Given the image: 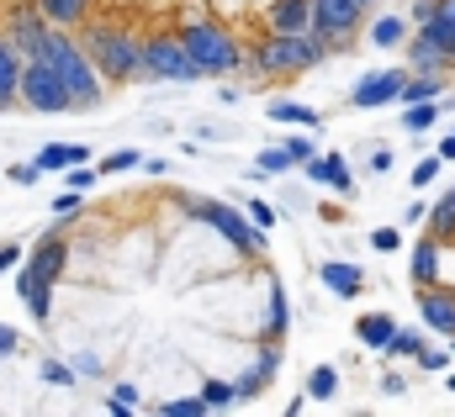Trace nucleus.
<instances>
[{"label": "nucleus", "instance_id": "37998d69", "mask_svg": "<svg viewBox=\"0 0 455 417\" xmlns=\"http://www.w3.org/2000/svg\"><path fill=\"white\" fill-rule=\"evenodd\" d=\"M80 201H85V191H64V196L53 201V211H59V216H69V211H80Z\"/></svg>", "mask_w": 455, "mask_h": 417}, {"label": "nucleus", "instance_id": "dca6fc26", "mask_svg": "<svg viewBox=\"0 0 455 417\" xmlns=\"http://www.w3.org/2000/svg\"><path fill=\"white\" fill-rule=\"evenodd\" d=\"M318 275H323V286H329L334 296H344V302H355V296L365 291V275H360V264H349V259H329Z\"/></svg>", "mask_w": 455, "mask_h": 417}, {"label": "nucleus", "instance_id": "423d86ee", "mask_svg": "<svg viewBox=\"0 0 455 417\" xmlns=\"http://www.w3.org/2000/svg\"><path fill=\"white\" fill-rule=\"evenodd\" d=\"M21 101L32 106V111H43V116L75 111L69 90H64V80H59V69H53L48 59H27V64H21Z\"/></svg>", "mask_w": 455, "mask_h": 417}, {"label": "nucleus", "instance_id": "4c0bfd02", "mask_svg": "<svg viewBox=\"0 0 455 417\" xmlns=\"http://www.w3.org/2000/svg\"><path fill=\"white\" fill-rule=\"evenodd\" d=\"M397 243H403L397 227H376V232H371V248H376V254H397Z\"/></svg>", "mask_w": 455, "mask_h": 417}, {"label": "nucleus", "instance_id": "c9c22d12", "mask_svg": "<svg viewBox=\"0 0 455 417\" xmlns=\"http://www.w3.org/2000/svg\"><path fill=\"white\" fill-rule=\"evenodd\" d=\"M440 164H445L440 153H429V159H419V169H413V185H419V191H424V185H435V180H440Z\"/></svg>", "mask_w": 455, "mask_h": 417}, {"label": "nucleus", "instance_id": "a878e982", "mask_svg": "<svg viewBox=\"0 0 455 417\" xmlns=\"http://www.w3.org/2000/svg\"><path fill=\"white\" fill-rule=\"evenodd\" d=\"M307 397H313V402H334V397H339V370H334V365H318V370L307 375Z\"/></svg>", "mask_w": 455, "mask_h": 417}, {"label": "nucleus", "instance_id": "b1692460", "mask_svg": "<svg viewBox=\"0 0 455 417\" xmlns=\"http://www.w3.org/2000/svg\"><path fill=\"white\" fill-rule=\"evenodd\" d=\"M265 111H270V122H286V127H307V132L318 127V111H313V106H297V101H270Z\"/></svg>", "mask_w": 455, "mask_h": 417}, {"label": "nucleus", "instance_id": "a211bd4d", "mask_svg": "<svg viewBox=\"0 0 455 417\" xmlns=\"http://www.w3.org/2000/svg\"><path fill=\"white\" fill-rule=\"evenodd\" d=\"M413 286L424 291V286H440V243L435 238H424L419 248H413Z\"/></svg>", "mask_w": 455, "mask_h": 417}, {"label": "nucleus", "instance_id": "f3484780", "mask_svg": "<svg viewBox=\"0 0 455 417\" xmlns=\"http://www.w3.org/2000/svg\"><path fill=\"white\" fill-rule=\"evenodd\" d=\"M392 333H397V322L387 312H365L355 322V338L365 343V349H376V354H387V343H392Z\"/></svg>", "mask_w": 455, "mask_h": 417}, {"label": "nucleus", "instance_id": "f8f14e48", "mask_svg": "<svg viewBox=\"0 0 455 417\" xmlns=\"http://www.w3.org/2000/svg\"><path fill=\"white\" fill-rule=\"evenodd\" d=\"M64 264H69V243H64V232H48V238L27 254V270H32L37 280H48V286L64 275Z\"/></svg>", "mask_w": 455, "mask_h": 417}, {"label": "nucleus", "instance_id": "a18cd8bd", "mask_svg": "<svg viewBox=\"0 0 455 417\" xmlns=\"http://www.w3.org/2000/svg\"><path fill=\"white\" fill-rule=\"evenodd\" d=\"M43 381H53V386H75V375H69L64 365H43Z\"/></svg>", "mask_w": 455, "mask_h": 417}, {"label": "nucleus", "instance_id": "9b49d317", "mask_svg": "<svg viewBox=\"0 0 455 417\" xmlns=\"http://www.w3.org/2000/svg\"><path fill=\"white\" fill-rule=\"evenodd\" d=\"M419 317H424L429 333L455 338V291H445V286H424V291H419Z\"/></svg>", "mask_w": 455, "mask_h": 417}, {"label": "nucleus", "instance_id": "6e6552de", "mask_svg": "<svg viewBox=\"0 0 455 417\" xmlns=\"http://www.w3.org/2000/svg\"><path fill=\"white\" fill-rule=\"evenodd\" d=\"M360 16H365V5H355V0H313V32H323L329 48H344L360 32Z\"/></svg>", "mask_w": 455, "mask_h": 417}, {"label": "nucleus", "instance_id": "f03ea898", "mask_svg": "<svg viewBox=\"0 0 455 417\" xmlns=\"http://www.w3.org/2000/svg\"><path fill=\"white\" fill-rule=\"evenodd\" d=\"M323 59H329V37H323V32H302V37L270 32V37L254 48V69H259L265 80L302 75V69H313V64H323Z\"/></svg>", "mask_w": 455, "mask_h": 417}, {"label": "nucleus", "instance_id": "cd10ccee", "mask_svg": "<svg viewBox=\"0 0 455 417\" xmlns=\"http://www.w3.org/2000/svg\"><path fill=\"white\" fill-rule=\"evenodd\" d=\"M202 402H207V413H228V407H238V386L207 381V386H202Z\"/></svg>", "mask_w": 455, "mask_h": 417}, {"label": "nucleus", "instance_id": "72a5a7b5", "mask_svg": "<svg viewBox=\"0 0 455 417\" xmlns=\"http://www.w3.org/2000/svg\"><path fill=\"white\" fill-rule=\"evenodd\" d=\"M138 164H143V153H138V148H116L112 159L101 164V175H122V169H138Z\"/></svg>", "mask_w": 455, "mask_h": 417}, {"label": "nucleus", "instance_id": "2f4dec72", "mask_svg": "<svg viewBox=\"0 0 455 417\" xmlns=\"http://www.w3.org/2000/svg\"><path fill=\"white\" fill-rule=\"evenodd\" d=\"M291 164H297V159L286 153V143H275V148L259 153V169H265V175H281V169H291Z\"/></svg>", "mask_w": 455, "mask_h": 417}, {"label": "nucleus", "instance_id": "a19ab883", "mask_svg": "<svg viewBox=\"0 0 455 417\" xmlns=\"http://www.w3.org/2000/svg\"><path fill=\"white\" fill-rule=\"evenodd\" d=\"M37 175H43L37 159H32V164H11V180H16V185H37Z\"/></svg>", "mask_w": 455, "mask_h": 417}, {"label": "nucleus", "instance_id": "79ce46f5", "mask_svg": "<svg viewBox=\"0 0 455 417\" xmlns=\"http://www.w3.org/2000/svg\"><path fill=\"white\" fill-rule=\"evenodd\" d=\"M249 222L254 227H275V211L265 207V201H249Z\"/></svg>", "mask_w": 455, "mask_h": 417}, {"label": "nucleus", "instance_id": "e433bc0d", "mask_svg": "<svg viewBox=\"0 0 455 417\" xmlns=\"http://www.w3.org/2000/svg\"><path fill=\"white\" fill-rule=\"evenodd\" d=\"M96 175H101V169H85V164H69V169H64V185H69V191H91V185H96Z\"/></svg>", "mask_w": 455, "mask_h": 417}, {"label": "nucleus", "instance_id": "ddd939ff", "mask_svg": "<svg viewBox=\"0 0 455 417\" xmlns=\"http://www.w3.org/2000/svg\"><path fill=\"white\" fill-rule=\"evenodd\" d=\"M445 64H451V48L445 43H435L424 27L408 37V69L413 75H445Z\"/></svg>", "mask_w": 455, "mask_h": 417}, {"label": "nucleus", "instance_id": "8fccbe9b", "mask_svg": "<svg viewBox=\"0 0 455 417\" xmlns=\"http://www.w3.org/2000/svg\"><path fill=\"white\" fill-rule=\"evenodd\" d=\"M355 5H365V11H371V0H355Z\"/></svg>", "mask_w": 455, "mask_h": 417}, {"label": "nucleus", "instance_id": "f257e3e1", "mask_svg": "<svg viewBox=\"0 0 455 417\" xmlns=\"http://www.w3.org/2000/svg\"><path fill=\"white\" fill-rule=\"evenodd\" d=\"M37 59H48V64L59 69V80H64V90H69L75 106H101V69H96L91 48H80L75 37H64V27H53L48 48H43Z\"/></svg>", "mask_w": 455, "mask_h": 417}, {"label": "nucleus", "instance_id": "f704fd0d", "mask_svg": "<svg viewBox=\"0 0 455 417\" xmlns=\"http://www.w3.org/2000/svg\"><path fill=\"white\" fill-rule=\"evenodd\" d=\"M451 359H455V354H445V349H429V343H424V354H419V370H429V375H445V370H451Z\"/></svg>", "mask_w": 455, "mask_h": 417}, {"label": "nucleus", "instance_id": "4468645a", "mask_svg": "<svg viewBox=\"0 0 455 417\" xmlns=\"http://www.w3.org/2000/svg\"><path fill=\"white\" fill-rule=\"evenodd\" d=\"M265 21H270V32L302 37V32H313V0H270Z\"/></svg>", "mask_w": 455, "mask_h": 417}, {"label": "nucleus", "instance_id": "c03bdc74", "mask_svg": "<svg viewBox=\"0 0 455 417\" xmlns=\"http://www.w3.org/2000/svg\"><path fill=\"white\" fill-rule=\"evenodd\" d=\"M16 349H21V338H16V327H5V322H0V359H11Z\"/></svg>", "mask_w": 455, "mask_h": 417}, {"label": "nucleus", "instance_id": "c85d7f7f", "mask_svg": "<svg viewBox=\"0 0 455 417\" xmlns=\"http://www.w3.org/2000/svg\"><path fill=\"white\" fill-rule=\"evenodd\" d=\"M435 122H440V101H419V106L403 111V127H408V132H429Z\"/></svg>", "mask_w": 455, "mask_h": 417}, {"label": "nucleus", "instance_id": "09e8293b", "mask_svg": "<svg viewBox=\"0 0 455 417\" xmlns=\"http://www.w3.org/2000/svg\"><path fill=\"white\" fill-rule=\"evenodd\" d=\"M440 159H445V164L455 159V132H451V138H440Z\"/></svg>", "mask_w": 455, "mask_h": 417}, {"label": "nucleus", "instance_id": "39448f33", "mask_svg": "<svg viewBox=\"0 0 455 417\" xmlns=\"http://www.w3.org/2000/svg\"><path fill=\"white\" fill-rule=\"evenodd\" d=\"M143 75H148V80H170V85H191V80H202L196 59H191L186 43L170 37V32H159V37L143 43Z\"/></svg>", "mask_w": 455, "mask_h": 417}, {"label": "nucleus", "instance_id": "de8ad7c7", "mask_svg": "<svg viewBox=\"0 0 455 417\" xmlns=\"http://www.w3.org/2000/svg\"><path fill=\"white\" fill-rule=\"evenodd\" d=\"M371 169H376V175H387V169H392V153H387V148H376V153H371Z\"/></svg>", "mask_w": 455, "mask_h": 417}, {"label": "nucleus", "instance_id": "bb28decb", "mask_svg": "<svg viewBox=\"0 0 455 417\" xmlns=\"http://www.w3.org/2000/svg\"><path fill=\"white\" fill-rule=\"evenodd\" d=\"M387 354H397V359H419V354H424V333H419V327H397L392 343H387Z\"/></svg>", "mask_w": 455, "mask_h": 417}, {"label": "nucleus", "instance_id": "ea45409f", "mask_svg": "<svg viewBox=\"0 0 455 417\" xmlns=\"http://www.w3.org/2000/svg\"><path fill=\"white\" fill-rule=\"evenodd\" d=\"M107 407H112V413H138V391H132V386H116Z\"/></svg>", "mask_w": 455, "mask_h": 417}, {"label": "nucleus", "instance_id": "0eeeda50", "mask_svg": "<svg viewBox=\"0 0 455 417\" xmlns=\"http://www.w3.org/2000/svg\"><path fill=\"white\" fill-rule=\"evenodd\" d=\"M191 211H196V222L218 227V232H223L238 254H259V248H265V227H249V211L223 207V201H196Z\"/></svg>", "mask_w": 455, "mask_h": 417}, {"label": "nucleus", "instance_id": "2eb2a0df", "mask_svg": "<svg viewBox=\"0 0 455 417\" xmlns=\"http://www.w3.org/2000/svg\"><path fill=\"white\" fill-rule=\"evenodd\" d=\"M302 169H307V180H313V185H329L334 196H355V180H349V164H344L339 153H329V159H318V153H313V159H307Z\"/></svg>", "mask_w": 455, "mask_h": 417}, {"label": "nucleus", "instance_id": "864d4df0", "mask_svg": "<svg viewBox=\"0 0 455 417\" xmlns=\"http://www.w3.org/2000/svg\"><path fill=\"white\" fill-rule=\"evenodd\" d=\"M451 354H455V338H451Z\"/></svg>", "mask_w": 455, "mask_h": 417}, {"label": "nucleus", "instance_id": "7ed1b4c3", "mask_svg": "<svg viewBox=\"0 0 455 417\" xmlns=\"http://www.w3.org/2000/svg\"><path fill=\"white\" fill-rule=\"evenodd\" d=\"M180 43H186V53L196 59V69H202L207 80H223V75H233V69L243 64V53H238V43H233V32H228L223 21L196 16V21L180 27Z\"/></svg>", "mask_w": 455, "mask_h": 417}, {"label": "nucleus", "instance_id": "6ab92c4d", "mask_svg": "<svg viewBox=\"0 0 455 417\" xmlns=\"http://www.w3.org/2000/svg\"><path fill=\"white\" fill-rule=\"evenodd\" d=\"M37 5H43V16L53 27H80V21H91V5L96 0H37Z\"/></svg>", "mask_w": 455, "mask_h": 417}, {"label": "nucleus", "instance_id": "4be33fe9", "mask_svg": "<svg viewBox=\"0 0 455 417\" xmlns=\"http://www.w3.org/2000/svg\"><path fill=\"white\" fill-rule=\"evenodd\" d=\"M440 96H445V75H413V69H408V85H403V106L440 101Z\"/></svg>", "mask_w": 455, "mask_h": 417}, {"label": "nucleus", "instance_id": "1a4fd4ad", "mask_svg": "<svg viewBox=\"0 0 455 417\" xmlns=\"http://www.w3.org/2000/svg\"><path fill=\"white\" fill-rule=\"evenodd\" d=\"M403 85H408V69H376V75H365L360 85H355V96L349 106L355 111H376V106H403Z\"/></svg>", "mask_w": 455, "mask_h": 417}, {"label": "nucleus", "instance_id": "473e14b6", "mask_svg": "<svg viewBox=\"0 0 455 417\" xmlns=\"http://www.w3.org/2000/svg\"><path fill=\"white\" fill-rule=\"evenodd\" d=\"M159 413L164 417H207V402L202 397H180V402H164Z\"/></svg>", "mask_w": 455, "mask_h": 417}, {"label": "nucleus", "instance_id": "412c9836", "mask_svg": "<svg viewBox=\"0 0 455 417\" xmlns=\"http://www.w3.org/2000/svg\"><path fill=\"white\" fill-rule=\"evenodd\" d=\"M37 164H43V175L48 169H69V164H91V148L85 143H53V148L37 153Z\"/></svg>", "mask_w": 455, "mask_h": 417}, {"label": "nucleus", "instance_id": "9d476101", "mask_svg": "<svg viewBox=\"0 0 455 417\" xmlns=\"http://www.w3.org/2000/svg\"><path fill=\"white\" fill-rule=\"evenodd\" d=\"M48 37H53V21L43 16V5H21V11H11V43H16V53L37 59V53L48 48Z\"/></svg>", "mask_w": 455, "mask_h": 417}, {"label": "nucleus", "instance_id": "3c124183", "mask_svg": "<svg viewBox=\"0 0 455 417\" xmlns=\"http://www.w3.org/2000/svg\"><path fill=\"white\" fill-rule=\"evenodd\" d=\"M445 386H451V391H455V375H451V381H445Z\"/></svg>", "mask_w": 455, "mask_h": 417}, {"label": "nucleus", "instance_id": "c756f323", "mask_svg": "<svg viewBox=\"0 0 455 417\" xmlns=\"http://www.w3.org/2000/svg\"><path fill=\"white\" fill-rule=\"evenodd\" d=\"M265 333L270 338H286V291L270 280V322H265Z\"/></svg>", "mask_w": 455, "mask_h": 417}, {"label": "nucleus", "instance_id": "5701e85b", "mask_svg": "<svg viewBox=\"0 0 455 417\" xmlns=\"http://www.w3.org/2000/svg\"><path fill=\"white\" fill-rule=\"evenodd\" d=\"M16 291H21V302H27L32 317H48V280H37L32 270H21L16 275Z\"/></svg>", "mask_w": 455, "mask_h": 417}, {"label": "nucleus", "instance_id": "58836bf2", "mask_svg": "<svg viewBox=\"0 0 455 417\" xmlns=\"http://www.w3.org/2000/svg\"><path fill=\"white\" fill-rule=\"evenodd\" d=\"M286 153H291L297 164H307V159L318 153V148H313V138H307V127H302V138H286Z\"/></svg>", "mask_w": 455, "mask_h": 417}, {"label": "nucleus", "instance_id": "393cba45", "mask_svg": "<svg viewBox=\"0 0 455 417\" xmlns=\"http://www.w3.org/2000/svg\"><path fill=\"white\" fill-rule=\"evenodd\" d=\"M371 43L376 48H403L408 43V21L403 16H376L371 21Z\"/></svg>", "mask_w": 455, "mask_h": 417}, {"label": "nucleus", "instance_id": "7c9ffc66", "mask_svg": "<svg viewBox=\"0 0 455 417\" xmlns=\"http://www.w3.org/2000/svg\"><path fill=\"white\" fill-rule=\"evenodd\" d=\"M429 222H435V238H451L455 232V201L451 196H440V201L429 207Z\"/></svg>", "mask_w": 455, "mask_h": 417}, {"label": "nucleus", "instance_id": "603ef678", "mask_svg": "<svg viewBox=\"0 0 455 417\" xmlns=\"http://www.w3.org/2000/svg\"><path fill=\"white\" fill-rule=\"evenodd\" d=\"M445 196H451V201H455V185H451V191H445Z\"/></svg>", "mask_w": 455, "mask_h": 417}, {"label": "nucleus", "instance_id": "49530a36", "mask_svg": "<svg viewBox=\"0 0 455 417\" xmlns=\"http://www.w3.org/2000/svg\"><path fill=\"white\" fill-rule=\"evenodd\" d=\"M11 264H21V248L16 243H0V270H11Z\"/></svg>", "mask_w": 455, "mask_h": 417}, {"label": "nucleus", "instance_id": "aec40b11", "mask_svg": "<svg viewBox=\"0 0 455 417\" xmlns=\"http://www.w3.org/2000/svg\"><path fill=\"white\" fill-rule=\"evenodd\" d=\"M21 96V59H16V43H0V106H11Z\"/></svg>", "mask_w": 455, "mask_h": 417}, {"label": "nucleus", "instance_id": "20e7f679", "mask_svg": "<svg viewBox=\"0 0 455 417\" xmlns=\"http://www.w3.org/2000/svg\"><path fill=\"white\" fill-rule=\"evenodd\" d=\"M85 48H91V59H96L101 80H116V85H122V80L143 75V43H138L132 32H122V27H91Z\"/></svg>", "mask_w": 455, "mask_h": 417}]
</instances>
